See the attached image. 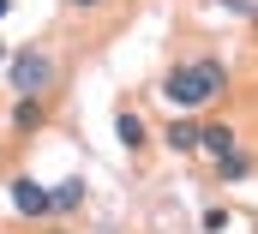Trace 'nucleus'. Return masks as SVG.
<instances>
[{"label": "nucleus", "instance_id": "nucleus-1", "mask_svg": "<svg viewBox=\"0 0 258 234\" xmlns=\"http://www.w3.org/2000/svg\"><path fill=\"white\" fill-rule=\"evenodd\" d=\"M222 90H228V66L210 60V54H204V60H186V66H174V72L162 78V96H168L174 108H186V114L204 108V102H216Z\"/></svg>", "mask_w": 258, "mask_h": 234}, {"label": "nucleus", "instance_id": "nucleus-2", "mask_svg": "<svg viewBox=\"0 0 258 234\" xmlns=\"http://www.w3.org/2000/svg\"><path fill=\"white\" fill-rule=\"evenodd\" d=\"M48 84H54V60L42 54V48L12 54V90H18V96H42Z\"/></svg>", "mask_w": 258, "mask_h": 234}, {"label": "nucleus", "instance_id": "nucleus-3", "mask_svg": "<svg viewBox=\"0 0 258 234\" xmlns=\"http://www.w3.org/2000/svg\"><path fill=\"white\" fill-rule=\"evenodd\" d=\"M12 204H18L24 216H48V186H36L30 174H18L12 180Z\"/></svg>", "mask_w": 258, "mask_h": 234}, {"label": "nucleus", "instance_id": "nucleus-4", "mask_svg": "<svg viewBox=\"0 0 258 234\" xmlns=\"http://www.w3.org/2000/svg\"><path fill=\"white\" fill-rule=\"evenodd\" d=\"M84 204V180H60V186H48V216H66V210H78Z\"/></svg>", "mask_w": 258, "mask_h": 234}, {"label": "nucleus", "instance_id": "nucleus-5", "mask_svg": "<svg viewBox=\"0 0 258 234\" xmlns=\"http://www.w3.org/2000/svg\"><path fill=\"white\" fill-rule=\"evenodd\" d=\"M198 150L228 156V150H240V138H234V126H198Z\"/></svg>", "mask_w": 258, "mask_h": 234}, {"label": "nucleus", "instance_id": "nucleus-6", "mask_svg": "<svg viewBox=\"0 0 258 234\" xmlns=\"http://www.w3.org/2000/svg\"><path fill=\"white\" fill-rule=\"evenodd\" d=\"M114 138H120L126 150H138V144H144V120L132 114V108H120V114H114Z\"/></svg>", "mask_w": 258, "mask_h": 234}, {"label": "nucleus", "instance_id": "nucleus-7", "mask_svg": "<svg viewBox=\"0 0 258 234\" xmlns=\"http://www.w3.org/2000/svg\"><path fill=\"white\" fill-rule=\"evenodd\" d=\"M12 126H18V132L42 126V96H18V108H12Z\"/></svg>", "mask_w": 258, "mask_h": 234}, {"label": "nucleus", "instance_id": "nucleus-8", "mask_svg": "<svg viewBox=\"0 0 258 234\" xmlns=\"http://www.w3.org/2000/svg\"><path fill=\"white\" fill-rule=\"evenodd\" d=\"M162 138H168V150H198V126H192V120H174Z\"/></svg>", "mask_w": 258, "mask_h": 234}, {"label": "nucleus", "instance_id": "nucleus-9", "mask_svg": "<svg viewBox=\"0 0 258 234\" xmlns=\"http://www.w3.org/2000/svg\"><path fill=\"white\" fill-rule=\"evenodd\" d=\"M216 168H222V180H246L252 174V156L246 150H228V156H216Z\"/></svg>", "mask_w": 258, "mask_h": 234}, {"label": "nucleus", "instance_id": "nucleus-10", "mask_svg": "<svg viewBox=\"0 0 258 234\" xmlns=\"http://www.w3.org/2000/svg\"><path fill=\"white\" fill-rule=\"evenodd\" d=\"M228 228V210H222V204H210V210H204V234H222Z\"/></svg>", "mask_w": 258, "mask_h": 234}, {"label": "nucleus", "instance_id": "nucleus-11", "mask_svg": "<svg viewBox=\"0 0 258 234\" xmlns=\"http://www.w3.org/2000/svg\"><path fill=\"white\" fill-rule=\"evenodd\" d=\"M66 6H84V12H90V6H102V0H66Z\"/></svg>", "mask_w": 258, "mask_h": 234}, {"label": "nucleus", "instance_id": "nucleus-12", "mask_svg": "<svg viewBox=\"0 0 258 234\" xmlns=\"http://www.w3.org/2000/svg\"><path fill=\"white\" fill-rule=\"evenodd\" d=\"M6 12H12V0H0V18H6Z\"/></svg>", "mask_w": 258, "mask_h": 234}, {"label": "nucleus", "instance_id": "nucleus-13", "mask_svg": "<svg viewBox=\"0 0 258 234\" xmlns=\"http://www.w3.org/2000/svg\"><path fill=\"white\" fill-rule=\"evenodd\" d=\"M0 60H6V48H0Z\"/></svg>", "mask_w": 258, "mask_h": 234}]
</instances>
